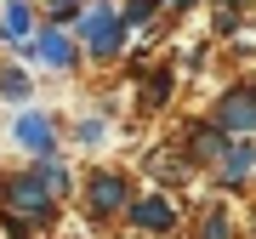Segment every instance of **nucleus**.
Here are the masks:
<instances>
[{"mask_svg": "<svg viewBox=\"0 0 256 239\" xmlns=\"http://www.w3.org/2000/svg\"><path fill=\"white\" fill-rule=\"evenodd\" d=\"M250 160H256V148L228 142V148H222V176H245V171H250Z\"/></svg>", "mask_w": 256, "mask_h": 239, "instance_id": "6e6552de", "label": "nucleus"}, {"mask_svg": "<svg viewBox=\"0 0 256 239\" xmlns=\"http://www.w3.org/2000/svg\"><path fill=\"white\" fill-rule=\"evenodd\" d=\"M12 131H18V142H23V148H34L40 160H52V142H57V131H52V120H46V114H23Z\"/></svg>", "mask_w": 256, "mask_h": 239, "instance_id": "7ed1b4c3", "label": "nucleus"}, {"mask_svg": "<svg viewBox=\"0 0 256 239\" xmlns=\"http://www.w3.org/2000/svg\"><path fill=\"white\" fill-rule=\"evenodd\" d=\"M0 28H6L12 40H23L28 34V6H6V23H0Z\"/></svg>", "mask_w": 256, "mask_h": 239, "instance_id": "1a4fd4ad", "label": "nucleus"}, {"mask_svg": "<svg viewBox=\"0 0 256 239\" xmlns=\"http://www.w3.org/2000/svg\"><path fill=\"white\" fill-rule=\"evenodd\" d=\"M0 200H6V211H18V216H52V200L57 194L46 188V176H12L6 188H0Z\"/></svg>", "mask_w": 256, "mask_h": 239, "instance_id": "f257e3e1", "label": "nucleus"}, {"mask_svg": "<svg viewBox=\"0 0 256 239\" xmlns=\"http://www.w3.org/2000/svg\"><path fill=\"white\" fill-rule=\"evenodd\" d=\"M120 205H126V182H120V176H92V211H120Z\"/></svg>", "mask_w": 256, "mask_h": 239, "instance_id": "423d86ee", "label": "nucleus"}, {"mask_svg": "<svg viewBox=\"0 0 256 239\" xmlns=\"http://www.w3.org/2000/svg\"><path fill=\"white\" fill-rule=\"evenodd\" d=\"M0 92H6V97H28V74H18V68L0 74Z\"/></svg>", "mask_w": 256, "mask_h": 239, "instance_id": "9b49d317", "label": "nucleus"}, {"mask_svg": "<svg viewBox=\"0 0 256 239\" xmlns=\"http://www.w3.org/2000/svg\"><path fill=\"white\" fill-rule=\"evenodd\" d=\"M216 126H222V131H256V97H245V92L222 97V108H216Z\"/></svg>", "mask_w": 256, "mask_h": 239, "instance_id": "20e7f679", "label": "nucleus"}, {"mask_svg": "<svg viewBox=\"0 0 256 239\" xmlns=\"http://www.w3.org/2000/svg\"><path fill=\"white\" fill-rule=\"evenodd\" d=\"M205 239H228V222H222V216H210V222H205Z\"/></svg>", "mask_w": 256, "mask_h": 239, "instance_id": "f8f14e48", "label": "nucleus"}, {"mask_svg": "<svg viewBox=\"0 0 256 239\" xmlns=\"http://www.w3.org/2000/svg\"><path fill=\"white\" fill-rule=\"evenodd\" d=\"M131 222H137V228H171V205H165V200H137V205H131Z\"/></svg>", "mask_w": 256, "mask_h": 239, "instance_id": "0eeeda50", "label": "nucleus"}, {"mask_svg": "<svg viewBox=\"0 0 256 239\" xmlns=\"http://www.w3.org/2000/svg\"><path fill=\"white\" fill-rule=\"evenodd\" d=\"M40 176H46V188L57 194V188H68V171L57 166V160H40Z\"/></svg>", "mask_w": 256, "mask_h": 239, "instance_id": "9d476101", "label": "nucleus"}, {"mask_svg": "<svg viewBox=\"0 0 256 239\" xmlns=\"http://www.w3.org/2000/svg\"><path fill=\"white\" fill-rule=\"evenodd\" d=\"M52 18H74V0H57V12Z\"/></svg>", "mask_w": 256, "mask_h": 239, "instance_id": "ddd939ff", "label": "nucleus"}, {"mask_svg": "<svg viewBox=\"0 0 256 239\" xmlns=\"http://www.w3.org/2000/svg\"><path fill=\"white\" fill-rule=\"evenodd\" d=\"M80 34H86V46H92L97 57H114L120 46H126V23L114 18L108 6H97V12H86V23H80Z\"/></svg>", "mask_w": 256, "mask_h": 239, "instance_id": "f03ea898", "label": "nucleus"}, {"mask_svg": "<svg viewBox=\"0 0 256 239\" xmlns=\"http://www.w3.org/2000/svg\"><path fill=\"white\" fill-rule=\"evenodd\" d=\"M28 57H34V63H46V68H68L74 63V46L63 34H40L34 46H28Z\"/></svg>", "mask_w": 256, "mask_h": 239, "instance_id": "39448f33", "label": "nucleus"}]
</instances>
